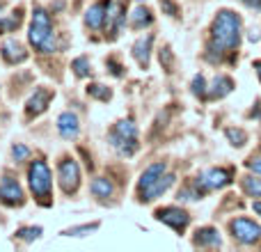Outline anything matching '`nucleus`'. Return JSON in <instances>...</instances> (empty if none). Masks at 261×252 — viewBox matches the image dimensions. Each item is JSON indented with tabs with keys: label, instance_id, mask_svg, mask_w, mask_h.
Returning <instances> with one entry per match:
<instances>
[{
	"label": "nucleus",
	"instance_id": "obj_30",
	"mask_svg": "<svg viewBox=\"0 0 261 252\" xmlns=\"http://www.w3.org/2000/svg\"><path fill=\"white\" fill-rule=\"evenodd\" d=\"M248 167L252 172H257V174H261V158H252V161H248Z\"/></svg>",
	"mask_w": 261,
	"mask_h": 252
},
{
	"label": "nucleus",
	"instance_id": "obj_33",
	"mask_svg": "<svg viewBox=\"0 0 261 252\" xmlns=\"http://www.w3.org/2000/svg\"><path fill=\"white\" fill-rule=\"evenodd\" d=\"M0 30H7V23L5 21H0Z\"/></svg>",
	"mask_w": 261,
	"mask_h": 252
},
{
	"label": "nucleus",
	"instance_id": "obj_23",
	"mask_svg": "<svg viewBox=\"0 0 261 252\" xmlns=\"http://www.w3.org/2000/svg\"><path fill=\"white\" fill-rule=\"evenodd\" d=\"M71 69H73V73H76L78 78H85V76H90V62H87L85 58H78V60H73V62H71Z\"/></svg>",
	"mask_w": 261,
	"mask_h": 252
},
{
	"label": "nucleus",
	"instance_id": "obj_16",
	"mask_svg": "<svg viewBox=\"0 0 261 252\" xmlns=\"http://www.w3.org/2000/svg\"><path fill=\"white\" fill-rule=\"evenodd\" d=\"M85 23L92 28V30H99V28L106 23V3L92 5L90 12H87V16H85Z\"/></svg>",
	"mask_w": 261,
	"mask_h": 252
},
{
	"label": "nucleus",
	"instance_id": "obj_9",
	"mask_svg": "<svg viewBox=\"0 0 261 252\" xmlns=\"http://www.w3.org/2000/svg\"><path fill=\"white\" fill-rule=\"evenodd\" d=\"M0 202H5L7 207L23 204V190L18 186V181H14L12 177H5L3 184H0Z\"/></svg>",
	"mask_w": 261,
	"mask_h": 252
},
{
	"label": "nucleus",
	"instance_id": "obj_10",
	"mask_svg": "<svg viewBox=\"0 0 261 252\" xmlns=\"http://www.w3.org/2000/svg\"><path fill=\"white\" fill-rule=\"evenodd\" d=\"M156 218L161 222H165V225L174 227L176 232H184L186 225H188V213L181 211V209H174V207H167V209H161V211L156 213Z\"/></svg>",
	"mask_w": 261,
	"mask_h": 252
},
{
	"label": "nucleus",
	"instance_id": "obj_25",
	"mask_svg": "<svg viewBox=\"0 0 261 252\" xmlns=\"http://www.w3.org/2000/svg\"><path fill=\"white\" fill-rule=\"evenodd\" d=\"M227 138L231 140L234 147H243L245 140H248V135H245L243 131H239V129H227Z\"/></svg>",
	"mask_w": 261,
	"mask_h": 252
},
{
	"label": "nucleus",
	"instance_id": "obj_19",
	"mask_svg": "<svg viewBox=\"0 0 261 252\" xmlns=\"http://www.w3.org/2000/svg\"><path fill=\"white\" fill-rule=\"evenodd\" d=\"M151 12H149L147 7H144V5H138V7L133 9V16H130V23H133V28H144V26H149V23H151Z\"/></svg>",
	"mask_w": 261,
	"mask_h": 252
},
{
	"label": "nucleus",
	"instance_id": "obj_6",
	"mask_svg": "<svg viewBox=\"0 0 261 252\" xmlns=\"http://www.w3.org/2000/svg\"><path fill=\"white\" fill-rule=\"evenodd\" d=\"M60 186H62L64 193H76L78 184H81V170H78L76 161H62L60 163Z\"/></svg>",
	"mask_w": 261,
	"mask_h": 252
},
{
	"label": "nucleus",
	"instance_id": "obj_29",
	"mask_svg": "<svg viewBox=\"0 0 261 252\" xmlns=\"http://www.w3.org/2000/svg\"><path fill=\"white\" fill-rule=\"evenodd\" d=\"M193 92H195L197 96H204V78H202V76H197V78L193 81Z\"/></svg>",
	"mask_w": 261,
	"mask_h": 252
},
{
	"label": "nucleus",
	"instance_id": "obj_27",
	"mask_svg": "<svg viewBox=\"0 0 261 252\" xmlns=\"http://www.w3.org/2000/svg\"><path fill=\"white\" fill-rule=\"evenodd\" d=\"M96 227H99L96 222H94V225H85V227H73V230H67L64 234H67V236H83V232H94Z\"/></svg>",
	"mask_w": 261,
	"mask_h": 252
},
{
	"label": "nucleus",
	"instance_id": "obj_15",
	"mask_svg": "<svg viewBox=\"0 0 261 252\" xmlns=\"http://www.w3.org/2000/svg\"><path fill=\"white\" fill-rule=\"evenodd\" d=\"M151 41L153 37L147 35V37H140L133 46V58L140 62V67H147L149 64V48H151Z\"/></svg>",
	"mask_w": 261,
	"mask_h": 252
},
{
	"label": "nucleus",
	"instance_id": "obj_31",
	"mask_svg": "<svg viewBox=\"0 0 261 252\" xmlns=\"http://www.w3.org/2000/svg\"><path fill=\"white\" fill-rule=\"evenodd\" d=\"M245 5H250V7H261V0H243Z\"/></svg>",
	"mask_w": 261,
	"mask_h": 252
},
{
	"label": "nucleus",
	"instance_id": "obj_5",
	"mask_svg": "<svg viewBox=\"0 0 261 252\" xmlns=\"http://www.w3.org/2000/svg\"><path fill=\"white\" fill-rule=\"evenodd\" d=\"M231 234H234V239L241 241V243L252 245L261 239V227L257 222L248 220V218H236V220L231 222Z\"/></svg>",
	"mask_w": 261,
	"mask_h": 252
},
{
	"label": "nucleus",
	"instance_id": "obj_12",
	"mask_svg": "<svg viewBox=\"0 0 261 252\" xmlns=\"http://www.w3.org/2000/svg\"><path fill=\"white\" fill-rule=\"evenodd\" d=\"M50 99H53V92L46 90V87H39V90H37L35 94H32L30 99H28V113H30V115H39V113H44Z\"/></svg>",
	"mask_w": 261,
	"mask_h": 252
},
{
	"label": "nucleus",
	"instance_id": "obj_21",
	"mask_svg": "<svg viewBox=\"0 0 261 252\" xmlns=\"http://www.w3.org/2000/svg\"><path fill=\"white\" fill-rule=\"evenodd\" d=\"M92 193L96 197H110L113 195V184L108 179H103V177H99V179L92 181Z\"/></svg>",
	"mask_w": 261,
	"mask_h": 252
},
{
	"label": "nucleus",
	"instance_id": "obj_22",
	"mask_svg": "<svg viewBox=\"0 0 261 252\" xmlns=\"http://www.w3.org/2000/svg\"><path fill=\"white\" fill-rule=\"evenodd\" d=\"M243 190L250 195V197H261V179H257V177H245Z\"/></svg>",
	"mask_w": 261,
	"mask_h": 252
},
{
	"label": "nucleus",
	"instance_id": "obj_20",
	"mask_svg": "<svg viewBox=\"0 0 261 252\" xmlns=\"http://www.w3.org/2000/svg\"><path fill=\"white\" fill-rule=\"evenodd\" d=\"M231 85H234V83H231L229 78L218 76L216 81H213V85H211V92H208V96H211V99H218V96H225L227 92H231Z\"/></svg>",
	"mask_w": 261,
	"mask_h": 252
},
{
	"label": "nucleus",
	"instance_id": "obj_26",
	"mask_svg": "<svg viewBox=\"0 0 261 252\" xmlns=\"http://www.w3.org/2000/svg\"><path fill=\"white\" fill-rule=\"evenodd\" d=\"M41 234V227H28V230H21L18 232V239H23V241H32V239H37V236Z\"/></svg>",
	"mask_w": 261,
	"mask_h": 252
},
{
	"label": "nucleus",
	"instance_id": "obj_1",
	"mask_svg": "<svg viewBox=\"0 0 261 252\" xmlns=\"http://www.w3.org/2000/svg\"><path fill=\"white\" fill-rule=\"evenodd\" d=\"M211 51L213 53H225V51H231L239 46L241 39V18L236 12H229V9H222L216 16L211 26Z\"/></svg>",
	"mask_w": 261,
	"mask_h": 252
},
{
	"label": "nucleus",
	"instance_id": "obj_8",
	"mask_svg": "<svg viewBox=\"0 0 261 252\" xmlns=\"http://www.w3.org/2000/svg\"><path fill=\"white\" fill-rule=\"evenodd\" d=\"M124 3L122 0H108L106 5V28H108L110 35H117L119 28L124 23Z\"/></svg>",
	"mask_w": 261,
	"mask_h": 252
},
{
	"label": "nucleus",
	"instance_id": "obj_13",
	"mask_svg": "<svg viewBox=\"0 0 261 252\" xmlns=\"http://www.w3.org/2000/svg\"><path fill=\"white\" fill-rule=\"evenodd\" d=\"M58 131L62 138L71 140L78 135V131H81V126H78V117L73 113H62L58 117Z\"/></svg>",
	"mask_w": 261,
	"mask_h": 252
},
{
	"label": "nucleus",
	"instance_id": "obj_2",
	"mask_svg": "<svg viewBox=\"0 0 261 252\" xmlns=\"http://www.w3.org/2000/svg\"><path fill=\"white\" fill-rule=\"evenodd\" d=\"M28 37H30V44L35 46V48L44 51V53H53L55 51L50 18L41 7H35V12H32V23H30V32H28Z\"/></svg>",
	"mask_w": 261,
	"mask_h": 252
},
{
	"label": "nucleus",
	"instance_id": "obj_4",
	"mask_svg": "<svg viewBox=\"0 0 261 252\" xmlns=\"http://www.w3.org/2000/svg\"><path fill=\"white\" fill-rule=\"evenodd\" d=\"M28 177H30V188H32V193H35V197L39 199L44 207H48L50 204V184H53L48 165H46L44 161H35L30 165Z\"/></svg>",
	"mask_w": 261,
	"mask_h": 252
},
{
	"label": "nucleus",
	"instance_id": "obj_34",
	"mask_svg": "<svg viewBox=\"0 0 261 252\" xmlns=\"http://www.w3.org/2000/svg\"><path fill=\"white\" fill-rule=\"evenodd\" d=\"M257 71H259V78H261V62H257Z\"/></svg>",
	"mask_w": 261,
	"mask_h": 252
},
{
	"label": "nucleus",
	"instance_id": "obj_14",
	"mask_svg": "<svg viewBox=\"0 0 261 252\" xmlns=\"http://www.w3.org/2000/svg\"><path fill=\"white\" fill-rule=\"evenodd\" d=\"M3 58L7 60L9 64H16V62H23V60H28V51L23 48V46L18 44L16 39H7L3 44Z\"/></svg>",
	"mask_w": 261,
	"mask_h": 252
},
{
	"label": "nucleus",
	"instance_id": "obj_11",
	"mask_svg": "<svg viewBox=\"0 0 261 252\" xmlns=\"http://www.w3.org/2000/svg\"><path fill=\"white\" fill-rule=\"evenodd\" d=\"M174 184V174H163V177H158L156 181H153L151 186H147L144 190H140V199L142 202H151V199H156V197H161L163 193H165L170 186Z\"/></svg>",
	"mask_w": 261,
	"mask_h": 252
},
{
	"label": "nucleus",
	"instance_id": "obj_3",
	"mask_svg": "<svg viewBox=\"0 0 261 252\" xmlns=\"http://www.w3.org/2000/svg\"><path fill=\"white\" fill-rule=\"evenodd\" d=\"M110 144L122 156H133L138 152V126L130 122V119L117 122L115 129L110 131Z\"/></svg>",
	"mask_w": 261,
	"mask_h": 252
},
{
	"label": "nucleus",
	"instance_id": "obj_28",
	"mask_svg": "<svg viewBox=\"0 0 261 252\" xmlns=\"http://www.w3.org/2000/svg\"><path fill=\"white\" fill-rule=\"evenodd\" d=\"M12 154H14V158H16V161H25V158L30 156V149L23 147V144H16V147L12 149Z\"/></svg>",
	"mask_w": 261,
	"mask_h": 252
},
{
	"label": "nucleus",
	"instance_id": "obj_18",
	"mask_svg": "<svg viewBox=\"0 0 261 252\" xmlns=\"http://www.w3.org/2000/svg\"><path fill=\"white\" fill-rule=\"evenodd\" d=\"M195 243L197 245H208V248H220V234H218L213 227H204L195 234Z\"/></svg>",
	"mask_w": 261,
	"mask_h": 252
},
{
	"label": "nucleus",
	"instance_id": "obj_32",
	"mask_svg": "<svg viewBox=\"0 0 261 252\" xmlns=\"http://www.w3.org/2000/svg\"><path fill=\"white\" fill-rule=\"evenodd\" d=\"M254 211H257L259 216H261V202H254Z\"/></svg>",
	"mask_w": 261,
	"mask_h": 252
},
{
	"label": "nucleus",
	"instance_id": "obj_24",
	"mask_svg": "<svg viewBox=\"0 0 261 252\" xmlns=\"http://www.w3.org/2000/svg\"><path fill=\"white\" fill-rule=\"evenodd\" d=\"M87 94L94 96V99H101V101H108L110 99V90L103 85H99V83H94V85L87 87Z\"/></svg>",
	"mask_w": 261,
	"mask_h": 252
},
{
	"label": "nucleus",
	"instance_id": "obj_7",
	"mask_svg": "<svg viewBox=\"0 0 261 252\" xmlns=\"http://www.w3.org/2000/svg\"><path fill=\"white\" fill-rule=\"evenodd\" d=\"M229 184V172L220 170V167H211V170H204L197 179V188L202 190H216L222 186Z\"/></svg>",
	"mask_w": 261,
	"mask_h": 252
},
{
	"label": "nucleus",
	"instance_id": "obj_17",
	"mask_svg": "<svg viewBox=\"0 0 261 252\" xmlns=\"http://www.w3.org/2000/svg\"><path fill=\"white\" fill-rule=\"evenodd\" d=\"M163 172H165V163H153V165H149L147 170L142 172V177H140L138 190H144L147 186H151L158 177H163Z\"/></svg>",
	"mask_w": 261,
	"mask_h": 252
}]
</instances>
